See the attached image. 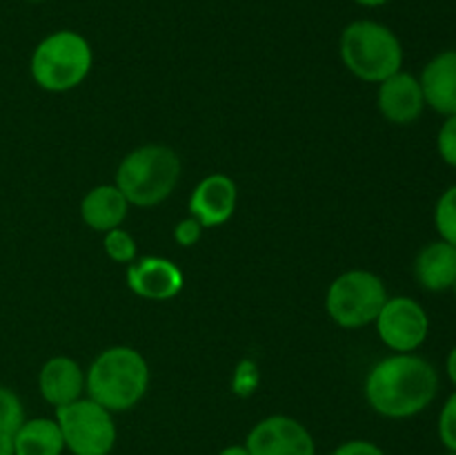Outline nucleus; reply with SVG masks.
I'll return each mask as SVG.
<instances>
[{
  "mask_svg": "<svg viewBox=\"0 0 456 455\" xmlns=\"http://www.w3.org/2000/svg\"><path fill=\"white\" fill-rule=\"evenodd\" d=\"M439 440L445 451L456 453V391L445 400L439 413Z\"/></svg>",
  "mask_w": 456,
  "mask_h": 455,
  "instance_id": "21",
  "label": "nucleus"
},
{
  "mask_svg": "<svg viewBox=\"0 0 456 455\" xmlns=\"http://www.w3.org/2000/svg\"><path fill=\"white\" fill-rule=\"evenodd\" d=\"M361 7H381V4H387L390 0H354Z\"/></svg>",
  "mask_w": 456,
  "mask_h": 455,
  "instance_id": "29",
  "label": "nucleus"
},
{
  "mask_svg": "<svg viewBox=\"0 0 456 455\" xmlns=\"http://www.w3.org/2000/svg\"><path fill=\"white\" fill-rule=\"evenodd\" d=\"M38 388L47 404L61 409L85 395V373L71 357H52L40 368Z\"/></svg>",
  "mask_w": 456,
  "mask_h": 455,
  "instance_id": "13",
  "label": "nucleus"
},
{
  "mask_svg": "<svg viewBox=\"0 0 456 455\" xmlns=\"http://www.w3.org/2000/svg\"><path fill=\"white\" fill-rule=\"evenodd\" d=\"M94 65L92 45L71 29L53 31L36 45L29 61L31 79L45 92H69L89 76Z\"/></svg>",
  "mask_w": 456,
  "mask_h": 455,
  "instance_id": "5",
  "label": "nucleus"
},
{
  "mask_svg": "<svg viewBox=\"0 0 456 455\" xmlns=\"http://www.w3.org/2000/svg\"><path fill=\"white\" fill-rule=\"evenodd\" d=\"M435 226L441 239L456 248V186L448 187L436 201Z\"/></svg>",
  "mask_w": 456,
  "mask_h": 455,
  "instance_id": "18",
  "label": "nucleus"
},
{
  "mask_svg": "<svg viewBox=\"0 0 456 455\" xmlns=\"http://www.w3.org/2000/svg\"><path fill=\"white\" fill-rule=\"evenodd\" d=\"M436 150H439L444 163H448L450 168H456V114L445 116L444 125L439 129V136H436Z\"/></svg>",
  "mask_w": 456,
  "mask_h": 455,
  "instance_id": "22",
  "label": "nucleus"
},
{
  "mask_svg": "<svg viewBox=\"0 0 456 455\" xmlns=\"http://www.w3.org/2000/svg\"><path fill=\"white\" fill-rule=\"evenodd\" d=\"M377 105L383 119L395 125H410L421 119L426 110V98H423L421 83L417 76L408 71H396L390 79L379 83Z\"/></svg>",
  "mask_w": 456,
  "mask_h": 455,
  "instance_id": "11",
  "label": "nucleus"
},
{
  "mask_svg": "<svg viewBox=\"0 0 456 455\" xmlns=\"http://www.w3.org/2000/svg\"><path fill=\"white\" fill-rule=\"evenodd\" d=\"M25 406L12 388L0 384V433H16L25 422Z\"/></svg>",
  "mask_w": 456,
  "mask_h": 455,
  "instance_id": "20",
  "label": "nucleus"
},
{
  "mask_svg": "<svg viewBox=\"0 0 456 455\" xmlns=\"http://www.w3.org/2000/svg\"><path fill=\"white\" fill-rule=\"evenodd\" d=\"M218 455H249V451L245 444H230V446H225V449H223Z\"/></svg>",
  "mask_w": 456,
  "mask_h": 455,
  "instance_id": "28",
  "label": "nucleus"
},
{
  "mask_svg": "<svg viewBox=\"0 0 456 455\" xmlns=\"http://www.w3.org/2000/svg\"><path fill=\"white\" fill-rule=\"evenodd\" d=\"M386 302L387 290L381 277L370 270H347L330 284L325 310L341 328H363L374 324Z\"/></svg>",
  "mask_w": 456,
  "mask_h": 455,
  "instance_id": "6",
  "label": "nucleus"
},
{
  "mask_svg": "<svg viewBox=\"0 0 456 455\" xmlns=\"http://www.w3.org/2000/svg\"><path fill=\"white\" fill-rule=\"evenodd\" d=\"M150 386V366L132 346H111L102 351L85 375L89 400L105 406L110 413L134 409Z\"/></svg>",
  "mask_w": 456,
  "mask_h": 455,
  "instance_id": "2",
  "label": "nucleus"
},
{
  "mask_svg": "<svg viewBox=\"0 0 456 455\" xmlns=\"http://www.w3.org/2000/svg\"><path fill=\"white\" fill-rule=\"evenodd\" d=\"M374 324L381 342L395 352H414L430 333L426 308L412 297H387Z\"/></svg>",
  "mask_w": 456,
  "mask_h": 455,
  "instance_id": "8",
  "label": "nucleus"
},
{
  "mask_svg": "<svg viewBox=\"0 0 456 455\" xmlns=\"http://www.w3.org/2000/svg\"><path fill=\"white\" fill-rule=\"evenodd\" d=\"M102 248H105L107 257L116 263H132L136 259V241L123 228H114V230L105 232V239H102Z\"/></svg>",
  "mask_w": 456,
  "mask_h": 455,
  "instance_id": "19",
  "label": "nucleus"
},
{
  "mask_svg": "<svg viewBox=\"0 0 456 455\" xmlns=\"http://www.w3.org/2000/svg\"><path fill=\"white\" fill-rule=\"evenodd\" d=\"M452 288H454V294H456V281H454V285H452Z\"/></svg>",
  "mask_w": 456,
  "mask_h": 455,
  "instance_id": "32",
  "label": "nucleus"
},
{
  "mask_svg": "<svg viewBox=\"0 0 456 455\" xmlns=\"http://www.w3.org/2000/svg\"><path fill=\"white\" fill-rule=\"evenodd\" d=\"M426 105L444 116L456 114V49L436 54L419 79Z\"/></svg>",
  "mask_w": 456,
  "mask_h": 455,
  "instance_id": "14",
  "label": "nucleus"
},
{
  "mask_svg": "<svg viewBox=\"0 0 456 455\" xmlns=\"http://www.w3.org/2000/svg\"><path fill=\"white\" fill-rule=\"evenodd\" d=\"M181 159L167 145H142L129 152L116 170V183L129 205L151 208L167 199L181 178Z\"/></svg>",
  "mask_w": 456,
  "mask_h": 455,
  "instance_id": "3",
  "label": "nucleus"
},
{
  "mask_svg": "<svg viewBox=\"0 0 456 455\" xmlns=\"http://www.w3.org/2000/svg\"><path fill=\"white\" fill-rule=\"evenodd\" d=\"M341 61L356 79L383 83L403 67V45L381 22L354 21L341 34Z\"/></svg>",
  "mask_w": 456,
  "mask_h": 455,
  "instance_id": "4",
  "label": "nucleus"
},
{
  "mask_svg": "<svg viewBox=\"0 0 456 455\" xmlns=\"http://www.w3.org/2000/svg\"><path fill=\"white\" fill-rule=\"evenodd\" d=\"M16 455H62L65 440L56 419L31 418L13 433Z\"/></svg>",
  "mask_w": 456,
  "mask_h": 455,
  "instance_id": "17",
  "label": "nucleus"
},
{
  "mask_svg": "<svg viewBox=\"0 0 456 455\" xmlns=\"http://www.w3.org/2000/svg\"><path fill=\"white\" fill-rule=\"evenodd\" d=\"M330 455H386V451L370 440H347L338 444Z\"/></svg>",
  "mask_w": 456,
  "mask_h": 455,
  "instance_id": "25",
  "label": "nucleus"
},
{
  "mask_svg": "<svg viewBox=\"0 0 456 455\" xmlns=\"http://www.w3.org/2000/svg\"><path fill=\"white\" fill-rule=\"evenodd\" d=\"M129 201L116 186H96L85 194L80 203V217L92 230L110 232L120 228V223L127 219Z\"/></svg>",
  "mask_w": 456,
  "mask_h": 455,
  "instance_id": "15",
  "label": "nucleus"
},
{
  "mask_svg": "<svg viewBox=\"0 0 456 455\" xmlns=\"http://www.w3.org/2000/svg\"><path fill=\"white\" fill-rule=\"evenodd\" d=\"M445 455H456V453H454V451H445Z\"/></svg>",
  "mask_w": 456,
  "mask_h": 455,
  "instance_id": "31",
  "label": "nucleus"
},
{
  "mask_svg": "<svg viewBox=\"0 0 456 455\" xmlns=\"http://www.w3.org/2000/svg\"><path fill=\"white\" fill-rule=\"evenodd\" d=\"M0 455H16L13 433H0Z\"/></svg>",
  "mask_w": 456,
  "mask_h": 455,
  "instance_id": "26",
  "label": "nucleus"
},
{
  "mask_svg": "<svg viewBox=\"0 0 456 455\" xmlns=\"http://www.w3.org/2000/svg\"><path fill=\"white\" fill-rule=\"evenodd\" d=\"M258 379H261L258 366L252 360H243L234 373V391L243 397L252 395L258 386Z\"/></svg>",
  "mask_w": 456,
  "mask_h": 455,
  "instance_id": "23",
  "label": "nucleus"
},
{
  "mask_svg": "<svg viewBox=\"0 0 456 455\" xmlns=\"http://www.w3.org/2000/svg\"><path fill=\"white\" fill-rule=\"evenodd\" d=\"M53 419L61 426L65 451L71 455H110L118 440L114 413L89 397L56 409Z\"/></svg>",
  "mask_w": 456,
  "mask_h": 455,
  "instance_id": "7",
  "label": "nucleus"
},
{
  "mask_svg": "<svg viewBox=\"0 0 456 455\" xmlns=\"http://www.w3.org/2000/svg\"><path fill=\"white\" fill-rule=\"evenodd\" d=\"M239 201L236 183L227 174H209L190 196V217L203 228H216L230 221Z\"/></svg>",
  "mask_w": 456,
  "mask_h": 455,
  "instance_id": "12",
  "label": "nucleus"
},
{
  "mask_svg": "<svg viewBox=\"0 0 456 455\" xmlns=\"http://www.w3.org/2000/svg\"><path fill=\"white\" fill-rule=\"evenodd\" d=\"M27 3H47V0H27Z\"/></svg>",
  "mask_w": 456,
  "mask_h": 455,
  "instance_id": "30",
  "label": "nucleus"
},
{
  "mask_svg": "<svg viewBox=\"0 0 456 455\" xmlns=\"http://www.w3.org/2000/svg\"><path fill=\"white\" fill-rule=\"evenodd\" d=\"M445 370H448V377L452 379V384L456 386V346L450 351L448 361H445Z\"/></svg>",
  "mask_w": 456,
  "mask_h": 455,
  "instance_id": "27",
  "label": "nucleus"
},
{
  "mask_svg": "<svg viewBox=\"0 0 456 455\" xmlns=\"http://www.w3.org/2000/svg\"><path fill=\"white\" fill-rule=\"evenodd\" d=\"M200 235H203V226H200L194 217L183 219V221H178V226L174 228V239H176V244L183 245V248H191V245L199 244Z\"/></svg>",
  "mask_w": 456,
  "mask_h": 455,
  "instance_id": "24",
  "label": "nucleus"
},
{
  "mask_svg": "<svg viewBox=\"0 0 456 455\" xmlns=\"http://www.w3.org/2000/svg\"><path fill=\"white\" fill-rule=\"evenodd\" d=\"M127 285L141 299L167 302L183 290V272L165 257H141L129 263Z\"/></svg>",
  "mask_w": 456,
  "mask_h": 455,
  "instance_id": "10",
  "label": "nucleus"
},
{
  "mask_svg": "<svg viewBox=\"0 0 456 455\" xmlns=\"http://www.w3.org/2000/svg\"><path fill=\"white\" fill-rule=\"evenodd\" d=\"M417 281L430 293H444L456 281V248L439 239L428 244L414 261Z\"/></svg>",
  "mask_w": 456,
  "mask_h": 455,
  "instance_id": "16",
  "label": "nucleus"
},
{
  "mask_svg": "<svg viewBox=\"0 0 456 455\" xmlns=\"http://www.w3.org/2000/svg\"><path fill=\"white\" fill-rule=\"evenodd\" d=\"M245 446L249 455H316L312 433L289 415H270L254 424Z\"/></svg>",
  "mask_w": 456,
  "mask_h": 455,
  "instance_id": "9",
  "label": "nucleus"
},
{
  "mask_svg": "<svg viewBox=\"0 0 456 455\" xmlns=\"http://www.w3.org/2000/svg\"><path fill=\"white\" fill-rule=\"evenodd\" d=\"M439 391L435 366L412 352H396L370 368L365 400L387 419H408L426 410Z\"/></svg>",
  "mask_w": 456,
  "mask_h": 455,
  "instance_id": "1",
  "label": "nucleus"
}]
</instances>
